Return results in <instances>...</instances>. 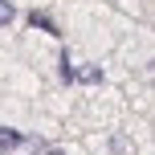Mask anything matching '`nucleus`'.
Segmentation results:
<instances>
[{"label": "nucleus", "mask_w": 155, "mask_h": 155, "mask_svg": "<svg viewBox=\"0 0 155 155\" xmlns=\"http://www.w3.org/2000/svg\"><path fill=\"white\" fill-rule=\"evenodd\" d=\"M29 25H33V29H45V33H53V37L61 33V25H53V16H49V12H37V8L29 12Z\"/></svg>", "instance_id": "obj_1"}, {"label": "nucleus", "mask_w": 155, "mask_h": 155, "mask_svg": "<svg viewBox=\"0 0 155 155\" xmlns=\"http://www.w3.org/2000/svg\"><path fill=\"white\" fill-rule=\"evenodd\" d=\"M16 21V8H12V0H0V25H12Z\"/></svg>", "instance_id": "obj_3"}, {"label": "nucleus", "mask_w": 155, "mask_h": 155, "mask_svg": "<svg viewBox=\"0 0 155 155\" xmlns=\"http://www.w3.org/2000/svg\"><path fill=\"white\" fill-rule=\"evenodd\" d=\"M45 155H65V147H41Z\"/></svg>", "instance_id": "obj_5"}, {"label": "nucleus", "mask_w": 155, "mask_h": 155, "mask_svg": "<svg viewBox=\"0 0 155 155\" xmlns=\"http://www.w3.org/2000/svg\"><path fill=\"white\" fill-rule=\"evenodd\" d=\"M74 78H78V74H74V65H70V53H65V61H61V82H74Z\"/></svg>", "instance_id": "obj_4"}, {"label": "nucleus", "mask_w": 155, "mask_h": 155, "mask_svg": "<svg viewBox=\"0 0 155 155\" xmlns=\"http://www.w3.org/2000/svg\"><path fill=\"white\" fill-rule=\"evenodd\" d=\"M21 147V135L12 131V127H0V155H8V151H16Z\"/></svg>", "instance_id": "obj_2"}]
</instances>
